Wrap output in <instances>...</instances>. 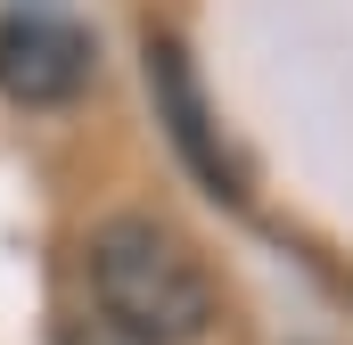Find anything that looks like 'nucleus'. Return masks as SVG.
I'll use <instances>...</instances> for the list:
<instances>
[{
  "label": "nucleus",
  "instance_id": "obj_1",
  "mask_svg": "<svg viewBox=\"0 0 353 345\" xmlns=\"http://www.w3.org/2000/svg\"><path fill=\"white\" fill-rule=\"evenodd\" d=\"M90 296L107 321H123L132 337L148 345H197L214 329L222 296H214V271L197 263V247L181 239L173 222L157 214H115L90 230Z\"/></svg>",
  "mask_w": 353,
  "mask_h": 345
},
{
  "label": "nucleus",
  "instance_id": "obj_2",
  "mask_svg": "<svg viewBox=\"0 0 353 345\" xmlns=\"http://www.w3.org/2000/svg\"><path fill=\"white\" fill-rule=\"evenodd\" d=\"M148 90H157V115H165V132H173L181 165L197 172L214 197H247V172H239V157L222 148V124L205 115V90H197L189 50H181L173 33H148Z\"/></svg>",
  "mask_w": 353,
  "mask_h": 345
},
{
  "label": "nucleus",
  "instance_id": "obj_3",
  "mask_svg": "<svg viewBox=\"0 0 353 345\" xmlns=\"http://www.w3.org/2000/svg\"><path fill=\"white\" fill-rule=\"evenodd\" d=\"M90 83V41L66 17H0V90L17 107H66Z\"/></svg>",
  "mask_w": 353,
  "mask_h": 345
},
{
  "label": "nucleus",
  "instance_id": "obj_4",
  "mask_svg": "<svg viewBox=\"0 0 353 345\" xmlns=\"http://www.w3.org/2000/svg\"><path fill=\"white\" fill-rule=\"evenodd\" d=\"M58 345H148V337H132L123 321H107V313H83V321H66V337Z\"/></svg>",
  "mask_w": 353,
  "mask_h": 345
}]
</instances>
